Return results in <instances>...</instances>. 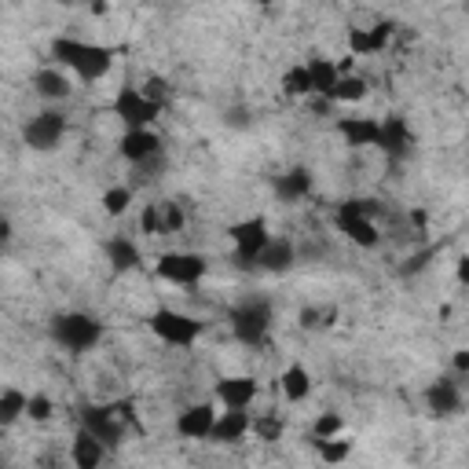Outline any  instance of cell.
Listing matches in <instances>:
<instances>
[{"label":"cell","instance_id":"7c38bea8","mask_svg":"<svg viewBox=\"0 0 469 469\" xmlns=\"http://www.w3.org/2000/svg\"><path fill=\"white\" fill-rule=\"evenodd\" d=\"M378 147H381V154H389L392 162L407 158V154H411V147H414V136H411L407 121H403V118H385V121H381Z\"/></svg>","mask_w":469,"mask_h":469},{"label":"cell","instance_id":"2e32d148","mask_svg":"<svg viewBox=\"0 0 469 469\" xmlns=\"http://www.w3.org/2000/svg\"><path fill=\"white\" fill-rule=\"evenodd\" d=\"M338 132L345 136L349 147H378L381 121H374V118H341L338 121Z\"/></svg>","mask_w":469,"mask_h":469},{"label":"cell","instance_id":"9a60e30c","mask_svg":"<svg viewBox=\"0 0 469 469\" xmlns=\"http://www.w3.org/2000/svg\"><path fill=\"white\" fill-rule=\"evenodd\" d=\"M254 396H257V381L246 378V374H239V378H220V385H216V400H220L224 407H250Z\"/></svg>","mask_w":469,"mask_h":469},{"label":"cell","instance_id":"f1b7e54d","mask_svg":"<svg viewBox=\"0 0 469 469\" xmlns=\"http://www.w3.org/2000/svg\"><path fill=\"white\" fill-rule=\"evenodd\" d=\"M312 443L319 447V454H323L327 462H345L349 451H352L349 440H334V436H312Z\"/></svg>","mask_w":469,"mask_h":469},{"label":"cell","instance_id":"4316f807","mask_svg":"<svg viewBox=\"0 0 469 469\" xmlns=\"http://www.w3.org/2000/svg\"><path fill=\"white\" fill-rule=\"evenodd\" d=\"M363 96H367V81L356 74H341L334 92H330V99H338V103H360Z\"/></svg>","mask_w":469,"mask_h":469},{"label":"cell","instance_id":"7402d4cb","mask_svg":"<svg viewBox=\"0 0 469 469\" xmlns=\"http://www.w3.org/2000/svg\"><path fill=\"white\" fill-rule=\"evenodd\" d=\"M312 191V172L308 169H290L283 176H276V198L279 202H297Z\"/></svg>","mask_w":469,"mask_h":469},{"label":"cell","instance_id":"8fae6325","mask_svg":"<svg viewBox=\"0 0 469 469\" xmlns=\"http://www.w3.org/2000/svg\"><path fill=\"white\" fill-rule=\"evenodd\" d=\"M118 151H121V158H125V162L140 165V162H151V158H158V154H162V136H158V132H151V125H143V129H129V132L121 136Z\"/></svg>","mask_w":469,"mask_h":469},{"label":"cell","instance_id":"484cf974","mask_svg":"<svg viewBox=\"0 0 469 469\" xmlns=\"http://www.w3.org/2000/svg\"><path fill=\"white\" fill-rule=\"evenodd\" d=\"M26 403H30V396L8 385L5 392H0V425H12L19 414H26Z\"/></svg>","mask_w":469,"mask_h":469},{"label":"cell","instance_id":"d590c367","mask_svg":"<svg viewBox=\"0 0 469 469\" xmlns=\"http://www.w3.org/2000/svg\"><path fill=\"white\" fill-rule=\"evenodd\" d=\"M301 327H305V330H316V327H327V316H323L319 308H305V312H301Z\"/></svg>","mask_w":469,"mask_h":469},{"label":"cell","instance_id":"74e56055","mask_svg":"<svg viewBox=\"0 0 469 469\" xmlns=\"http://www.w3.org/2000/svg\"><path fill=\"white\" fill-rule=\"evenodd\" d=\"M458 283H462V287H469V254L458 261Z\"/></svg>","mask_w":469,"mask_h":469},{"label":"cell","instance_id":"4fadbf2b","mask_svg":"<svg viewBox=\"0 0 469 469\" xmlns=\"http://www.w3.org/2000/svg\"><path fill=\"white\" fill-rule=\"evenodd\" d=\"M250 433V411L246 407H227L224 414H216V425L209 433L213 443H234Z\"/></svg>","mask_w":469,"mask_h":469},{"label":"cell","instance_id":"d6a6232c","mask_svg":"<svg viewBox=\"0 0 469 469\" xmlns=\"http://www.w3.org/2000/svg\"><path fill=\"white\" fill-rule=\"evenodd\" d=\"M140 224H143L147 234H162V205H147L143 216H140Z\"/></svg>","mask_w":469,"mask_h":469},{"label":"cell","instance_id":"ac0fdd59","mask_svg":"<svg viewBox=\"0 0 469 469\" xmlns=\"http://www.w3.org/2000/svg\"><path fill=\"white\" fill-rule=\"evenodd\" d=\"M425 403H429V411L433 414H454L458 407H462V396H458V385L451 381V378H440V381H433L429 385V392H425Z\"/></svg>","mask_w":469,"mask_h":469},{"label":"cell","instance_id":"836d02e7","mask_svg":"<svg viewBox=\"0 0 469 469\" xmlns=\"http://www.w3.org/2000/svg\"><path fill=\"white\" fill-rule=\"evenodd\" d=\"M338 429H341V418H338V414H319L316 436H338Z\"/></svg>","mask_w":469,"mask_h":469},{"label":"cell","instance_id":"ba28073f","mask_svg":"<svg viewBox=\"0 0 469 469\" xmlns=\"http://www.w3.org/2000/svg\"><path fill=\"white\" fill-rule=\"evenodd\" d=\"M63 136H67V114L63 110H41L23 129V140L34 151H52V147H59Z\"/></svg>","mask_w":469,"mask_h":469},{"label":"cell","instance_id":"e0dca14e","mask_svg":"<svg viewBox=\"0 0 469 469\" xmlns=\"http://www.w3.org/2000/svg\"><path fill=\"white\" fill-rule=\"evenodd\" d=\"M389 37H392V23H381L374 30H349V48L352 56H374L389 45Z\"/></svg>","mask_w":469,"mask_h":469},{"label":"cell","instance_id":"ab89813d","mask_svg":"<svg viewBox=\"0 0 469 469\" xmlns=\"http://www.w3.org/2000/svg\"><path fill=\"white\" fill-rule=\"evenodd\" d=\"M92 12L96 16H107V0H92Z\"/></svg>","mask_w":469,"mask_h":469},{"label":"cell","instance_id":"ffe728a7","mask_svg":"<svg viewBox=\"0 0 469 469\" xmlns=\"http://www.w3.org/2000/svg\"><path fill=\"white\" fill-rule=\"evenodd\" d=\"M34 89H37L41 99H52V103H59V99L70 96V81H67V74H63L59 67L37 70V74H34Z\"/></svg>","mask_w":469,"mask_h":469},{"label":"cell","instance_id":"1f68e13d","mask_svg":"<svg viewBox=\"0 0 469 469\" xmlns=\"http://www.w3.org/2000/svg\"><path fill=\"white\" fill-rule=\"evenodd\" d=\"M26 414H30L34 422H48V418H52V400H48L45 392H34L30 403H26Z\"/></svg>","mask_w":469,"mask_h":469},{"label":"cell","instance_id":"5bb4252c","mask_svg":"<svg viewBox=\"0 0 469 469\" xmlns=\"http://www.w3.org/2000/svg\"><path fill=\"white\" fill-rule=\"evenodd\" d=\"M213 425H216V411L209 403H194L176 418V433L187 440H209Z\"/></svg>","mask_w":469,"mask_h":469},{"label":"cell","instance_id":"44dd1931","mask_svg":"<svg viewBox=\"0 0 469 469\" xmlns=\"http://www.w3.org/2000/svg\"><path fill=\"white\" fill-rule=\"evenodd\" d=\"M294 265V246L287 243V239H272L265 250H261V257H257V272H272V276H279V272H287Z\"/></svg>","mask_w":469,"mask_h":469},{"label":"cell","instance_id":"b9f144b4","mask_svg":"<svg viewBox=\"0 0 469 469\" xmlns=\"http://www.w3.org/2000/svg\"><path fill=\"white\" fill-rule=\"evenodd\" d=\"M261 5H268V0H261Z\"/></svg>","mask_w":469,"mask_h":469},{"label":"cell","instance_id":"6da1fadb","mask_svg":"<svg viewBox=\"0 0 469 469\" xmlns=\"http://www.w3.org/2000/svg\"><path fill=\"white\" fill-rule=\"evenodd\" d=\"M52 56L70 67L78 78L85 81H99L110 67H114V48H103V45H85V41H74V37H56L52 41Z\"/></svg>","mask_w":469,"mask_h":469},{"label":"cell","instance_id":"e575fe53","mask_svg":"<svg viewBox=\"0 0 469 469\" xmlns=\"http://www.w3.org/2000/svg\"><path fill=\"white\" fill-rule=\"evenodd\" d=\"M143 92H147V96H151L158 107H165V81H162V78H147Z\"/></svg>","mask_w":469,"mask_h":469},{"label":"cell","instance_id":"603a6c76","mask_svg":"<svg viewBox=\"0 0 469 469\" xmlns=\"http://www.w3.org/2000/svg\"><path fill=\"white\" fill-rule=\"evenodd\" d=\"M305 67H308V74H312V92L330 99V92H334V85H338V78H341L338 63H330V59H308Z\"/></svg>","mask_w":469,"mask_h":469},{"label":"cell","instance_id":"cb8c5ba5","mask_svg":"<svg viewBox=\"0 0 469 469\" xmlns=\"http://www.w3.org/2000/svg\"><path fill=\"white\" fill-rule=\"evenodd\" d=\"M283 392H287V400H294V403H301V400L312 392V378H308V370H305L301 363H294V367L283 370Z\"/></svg>","mask_w":469,"mask_h":469},{"label":"cell","instance_id":"8992f818","mask_svg":"<svg viewBox=\"0 0 469 469\" xmlns=\"http://www.w3.org/2000/svg\"><path fill=\"white\" fill-rule=\"evenodd\" d=\"M151 330L165 341V345H176V349H187V345H194L198 341V334H202V323L194 319V316H183V312H176V308H158L154 316H151Z\"/></svg>","mask_w":469,"mask_h":469},{"label":"cell","instance_id":"d4e9b609","mask_svg":"<svg viewBox=\"0 0 469 469\" xmlns=\"http://www.w3.org/2000/svg\"><path fill=\"white\" fill-rule=\"evenodd\" d=\"M107 257L114 265V272H132L140 265V250L129 243V239H110L107 243Z\"/></svg>","mask_w":469,"mask_h":469},{"label":"cell","instance_id":"8d00e7d4","mask_svg":"<svg viewBox=\"0 0 469 469\" xmlns=\"http://www.w3.org/2000/svg\"><path fill=\"white\" fill-rule=\"evenodd\" d=\"M257 433H261L265 440H279V422H276V418H268V422H261V425H257Z\"/></svg>","mask_w":469,"mask_h":469},{"label":"cell","instance_id":"52a82bcc","mask_svg":"<svg viewBox=\"0 0 469 469\" xmlns=\"http://www.w3.org/2000/svg\"><path fill=\"white\" fill-rule=\"evenodd\" d=\"M132 411L129 407H118V403H110V407H85L81 411V429H89L92 436H99L110 447V443H118L125 436V418Z\"/></svg>","mask_w":469,"mask_h":469},{"label":"cell","instance_id":"60d3db41","mask_svg":"<svg viewBox=\"0 0 469 469\" xmlns=\"http://www.w3.org/2000/svg\"><path fill=\"white\" fill-rule=\"evenodd\" d=\"M59 5H74V0H59Z\"/></svg>","mask_w":469,"mask_h":469},{"label":"cell","instance_id":"d6986e66","mask_svg":"<svg viewBox=\"0 0 469 469\" xmlns=\"http://www.w3.org/2000/svg\"><path fill=\"white\" fill-rule=\"evenodd\" d=\"M103 440L99 436H92L89 429H78V436H74V447H70V458H74V465L78 469H96L99 462H103Z\"/></svg>","mask_w":469,"mask_h":469},{"label":"cell","instance_id":"9c48e42d","mask_svg":"<svg viewBox=\"0 0 469 469\" xmlns=\"http://www.w3.org/2000/svg\"><path fill=\"white\" fill-rule=\"evenodd\" d=\"M114 114H118L129 129H143V125H151V121L162 114V107H158L143 89H121L118 99H114Z\"/></svg>","mask_w":469,"mask_h":469},{"label":"cell","instance_id":"83f0119b","mask_svg":"<svg viewBox=\"0 0 469 469\" xmlns=\"http://www.w3.org/2000/svg\"><path fill=\"white\" fill-rule=\"evenodd\" d=\"M283 92H287V96H294V99L312 96V74H308V67H294V70H287V74H283Z\"/></svg>","mask_w":469,"mask_h":469},{"label":"cell","instance_id":"5b68a950","mask_svg":"<svg viewBox=\"0 0 469 469\" xmlns=\"http://www.w3.org/2000/svg\"><path fill=\"white\" fill-rule=\"evenodd\" d=\"M231 330L243 345H265L272 330V305L268 301H246L231 312Z\"/></svg>","mask_w":469,"mask_h":469},{"label":"cell","instance_id":"277c9868","mask_svg":"<svg viewBox=\"0 0 469 469\" xmlns=\"http://www.w3.org/2000/svg\"><path fill=\"white\" fill-rule=\"evenodd\" d=\"M227 234H231V243H234V261H239V268H254L257 257H261V250L272 243L265 216H250L243 224H234Z\"/></svg>","mask_w":469,"mask_h":469},{"label":"cell","instance_id":"7a4b0ae2","mask_svg":"<svg viewBox=\"0 0 469 469\" xmlns=\"http://www.w3.org/2000/svg\"><path fill=\"white\" fill-rule=\"evenodd\" d=\"M381 205L378 202H367V198H352V202H341L338 209V231L349 234V239L363 250H374L378 246V227H374V213Z\"/></svg>","mask_w":469,"mask_h":469},{"label":"cell","instance_id":"4dcf8cb0","mask_svg":"<svg viewBox=\"0 0 469 469\" xmlns=\"http://www.w3.org/2000/svg\"><path fill=\"white\" fill-rule=\"evenodd\" d=\"M158 205H162V234L180 231V227H183V213H180V205H172V202H158Z\"/></svg>","mask_w":469,"mask_h":469},{"label":"cell","instance_id":"f546056e","mask_svg":"<svg viewBox=\"0 0 469 469\" xmlns=\"http://www.w3.org/2000/svg\"><path fill=\"white\" fill-rule=\"evenodd\" d=\"M129 202H132V191H129V187H110V191L103 194V209H107L110 216H121V213L129 209Z\"/></svg>","mask_w":469,"mask_h":469},{"label":"cell","instance_id":"3957f363","mask_svg":"<svg viewBox=\"0 0 469 469\" xmlns=\"http://www.w3.org/2000/svg\"><path fill=\"white\" fill-rule=\"evenodd\" d=\"M52 338H56L67 352H89V349L99 345L103 323H99L96 316H85V312H67V316H56Z\"/></svg>","mask_w":469,"mask_h":469},{"label":"cell","instance_id":"f35d334b","mask_svg":"<svg viewBox=\"0 0 469 469\" xmlns=\"http://www.w3.org/2000/svg\"><path fill=\"white\" fill-rule=\"evenodd\" d=\"M454 367H458V370H469V352H458V356H454Z\"/></svg>","mask_w":469,"mask_h":469},{"label":"cell","instance_id":"30bf717a","mask_svg":"<svg viewBox=\"0 0 469 469\" xmlns=\"http://www.w3.org/2000/svg\"><path fill=\"white\" fill-rule=\"evenodd\" d=\"M158 276L176 287H194L205 276V261L198 254H165L158 261Z\"/></svg>","mask_w":469,"mask_h":469}]
</instances>
